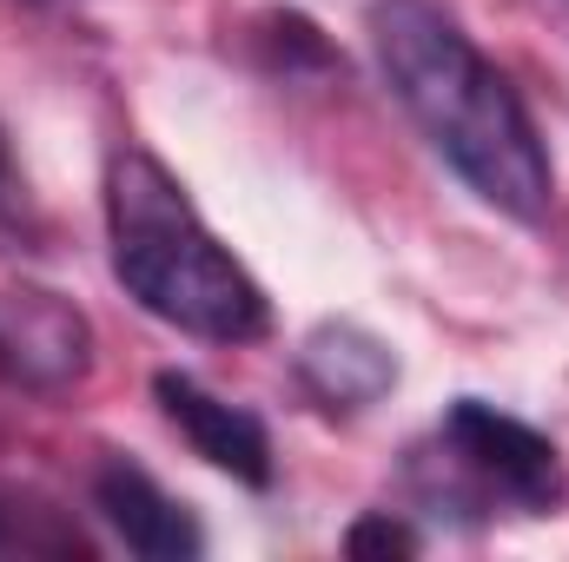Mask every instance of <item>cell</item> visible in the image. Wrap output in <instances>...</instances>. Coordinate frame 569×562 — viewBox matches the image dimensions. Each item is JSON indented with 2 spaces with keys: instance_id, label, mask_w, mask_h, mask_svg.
Wrapping results in <instances>:
<instances>
[{
  "instance_id": "7",
  "label": "cell",
  "mask_w": 569,
  "mask_h": 562,
  "mask_svg": "<svg viewBox=\"0 0 569 562\" xmlns=\"http://www.w3.org/2000/svg\"><path fill=\"white\" fill-rule=\"evenodd\" d=\"M345 550H351V556H411L418 536H411L405 523H391V516H365V523L345 536Z\"/></svg>"
},
{
  "instance_id": "2",
  "label": "cell",
  "mask_w": 569,
  "mask_h": 562,
  "mask_svg": "<svg viewBox=\"0 0 569 562\" xmlns=\"http://www.w3.org/2000/svg\"><path fill=\"white\" fill-rule=\"evenodd\" d=\"M107 239L113 272L152 318L206 338V344H252L272 324L259 279L212 239L186 185L146 152L120 145L107 165Z\"/></svg>"
},
{
  "instance_id": "5",
  "label": "cell",
  "mask_w": 569,
  "mask_h": 562,
  "mask_svg": "<svg viewBox=\"0 0 569 562\" xmlns=\"http://www.w3.org/2000/svg\"><path fill=\"white\" fill-rule=\"evenodd\" d=\"M93 510L113 523V536L133 550V556L152 562H186L206 550V530L192 523V510L179 496H166L140 463L127 456H107L100 476H93Z\"/></svg>"
},
{
  "instance_id": "6",
  "label": "cell",
  "mask_w": 569,
  "mask_h": 562,
  "mask_svg": "<svg viewBox=\"0 0 569 562\" xmlns=\"http://www.w3.org/2000/svg\"><path fill=\"white\" fill-rule=\"evenodd\" d=\"M298 371L305 384L338 404V411H358V404H378L391 384H398V358L385 338H371L365 324H318L298 351Z\"/></svg>"
},
{
  "instance_id": "4",
  "label": "cell",
  "mask_w": 569,
  "mask_h": 562,
  "mask_svg": "<svg viewBox=\"0 0 569 562\" xmlns=\"http://www.w3.org/2000/svg\"><path fill=\"white\" fill-rule=\"evenodd\" d=\"M152 391H159L166 418L179 423V436H186L212 470H226V476H239V483H252V490L272 483V436H266V423L252 418L246 404H226L219 391H206V384L186 378V371H159Z\"/></svg>"
},
{
  "instance_id": "1",
  "label": "cell",
  "mask_w": 569,
  "mask_h": 562,
  "mask_svg": "<svg viewBox=\"0 0 569 562\" xmlns=\"http://www.w3.org/2000/svg\"><path fill=\"white\" fill-rule=\"evenodd\" d=\"M371 47L430 152L483 205H497L517 225H537L557 192L550 152L537 140V120L523 113L517 87L470 47V33L430 0H378Z\"/></svg>"
},
{
  "instance_id": "8",
  "label": "cell",
  "mask_w": 569,
  "mask_h": 562,
  "mask_svg": "<svg viewBox=\"0 0 569 562\" xmlns=\"http://www.w3.org/2000/svg\"><path fill=\"white\" fill-rule=\"evenodd\" d=\"M20 165H13V145H7V133H0V212H20Z\"/></svg>"
},
{
  "instance_id": "9",
  "label": "cell",
  "mask_w": 569,
  "mask_h": 562,
  "mask_svg": "<svg viewBox=\"0 0 569 562\" xmlns=\"http://www.w3.org/2000/svg\"><path fill=\"white\" fill-rule=\"evenodd\" d=\"M0 364H7V358H0Z\"/></svg>"
},
{
  "instance_id": "3",
  "label": "cell",
  "mask_w": 569,
  "mask_h": 562,
  "mask_svg": "<svg viewBox=\"0 0 569 562\" xmlns=\"http://www.w3.org/2000/svg\"><path fill=\"white\" fill-rule=\"evenodd\" d=\"M437 456L450 490H463L470 503H510V510H550L563 496V463L557 443L537 436L530 423L503 418L483 398H457L437 423Z\"/></svg>"
}]
</instances>
